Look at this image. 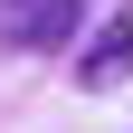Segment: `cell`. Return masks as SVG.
<instances>
[{"instance_id": "7a4b0ae2", "label": "cell", "mask_w": 133, "mask_h": 133, "mask_svg": "<svg viewBox=\"0 0 133 133\" xmlns=\"http://www.w3.org/2000/svg\"><path fill=\"white\" fill-rule=\"evenodd\" d=\"M124 76H133V10H95L86 48H76V86L105 95V86H124Z\"/></svg>"}, {"instance_id": "6da1fadb", "label": "cell", "mask_w": 133, "mask_h": 133, "mask_svg": "<svg viewBox=\"0 0 133 133\" xmlns=\"http://www.w3.org/2000/svg\"><path fill=\"white\" fill-rule=\"evenodd\" d=\"M86 29V0H0V48L48 57V48H76Z\"/></svg>"}]
</instances>
